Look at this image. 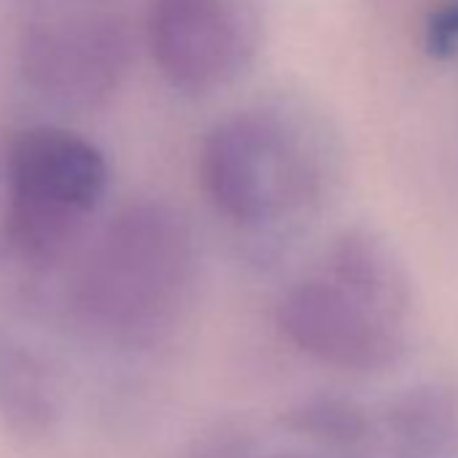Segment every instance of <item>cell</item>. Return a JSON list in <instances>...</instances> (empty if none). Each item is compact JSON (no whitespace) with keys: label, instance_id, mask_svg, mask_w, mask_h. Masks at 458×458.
<instances>
[{"label":"cell","instance_id":"obj_1","mask_svg":"<svg viewBox=\"0 0 458 458\" xmlns=\"http://www.w3.org/2000/svg\"><path fill=\"white\" fill-rule=\"evenodd\" d=\"M194 262V238L181 213L162 202H135L106 224L87 251L71 308L103 343L157 345L189 302Z\"/></svg>","mask_w":458,"mask_h":458},{"label":"cell","instance_id":"obj_2","mask_svg":"<svg viewBox=\"0 0 458 458\" xmlns=\"http://www.w3.org/2000/svg\"><path fill=\"white\" fill-rule=\"evenodd\" d=\"M4 235L30 265L60 259L108 186V162L87 138L60 127L20 132L6 154Z\"/></svg>","mask_w":458,"mask_h":458},{"label":"cell","instance_id":"obj_3","mask_svg":"<svg viewBox=\"0 0 458 458\" xmlns=\"http://www.w3.org/2000/svg\"><path fill=\"white\" fill-rule=\"evenodd\" d=\"M199 178L226 218L267 224L305 199L316 165L294 122L276 111H243L218 122L202 140Z\"/></svg>","mask_w":458,"mask_h":458},{"label":"cell","instance_id":"obj_4","mask_svg":"<svg viewBox=\"0 0 458 458\" xmlns=\"http://www.w3.org/2000/svg\"><path fill=\"white\" fill-rule=\"evenodd\" d=\"M20 57L28 84L41 98L87 111L122 87L132 63V38L119 17L68 14L33 25Z\"/></svg>","mask_w":458,"mask_h":458},{"label":"cell","instance_id":"obj_5","mask_svg":"<svg viewBox=\"0 0 458 458\" xmlns=\"http://www.w3.org/2000/svg\"><path fill=\"white\" fill-rule=\"evenodd\" d=\"M146 38L162 79L183 95L226 87L254 55L241 0H148Z\"/></svg>","mask_w":458,"mask_h":458},{"label":"cell","instance_id":"obj_6","mask_svg":"<svg viewBox=\"0 0 458 458\" xmlns=\"http://www.w3.org/2000/svg\"><path fill=\"white\" fill-rule=\"evenodd\" d=\"M281 332L305 353L353 372H380L399 361L404 337L332 281L294 286L278 308Z\"/></svg>","mask_w":458,"mask_h":458},{"label":"cell","instance_id":"obj_7","mask_svg":"<svg viewBox=\"0 0 458 458\" xmlns=\"http://www.w3.org/2000/svg\"><path fill=\"white\" fill-rule=\"evenodd\" d=\"M332 284L391 324L410 310V278L394 251L367 229L340 235L329 251Z\"/></svg>","mask_w":458,"mask_h":458},{"label":"cell","instance_id":"obj_8","mask_svg":"<svg viewBox=\"0 0 458 458\" xmlns=\"http://www.w3.org/2000/svg\"><path fill=\"white\" fill-rule=\"evenodd\" d=\"M0 418L28 439L44 437L57 420V394L47 364L12 337H0Z\"/></svg>","mask_w":458,"mask_h":458},{"label":"cell","instance_id":"obj_9","mask_svg":"<svg viewBox=\"0 0 458 458\" xmlns=\"http://www.w3.org/2000/svg\"><path fill=\"white\" fill-rule=\"evenodd\" d=\"M399 437L412 445L439 447L450 442L458 431V404L455 399L434 386L410 388L391 410Z\"/></svg>","mask_w":458,"mask_h":458},{"label":"cell","instance_id":"obj_10","mask_svg":"<svg viewBox=\"0 0 458 458\" xmlns=\"http://www.w3.org/2000/svg\"><path fill=\"white\" fill-rule=\"evenodd\" d=\"M289 426L327 442H356L367 434L361 407L345 399H313L289 412Z\"/></svg>","mask_w":458,"mask_h":458},{"label":"cell","instance_id":"obj_11","mask_svg":"<svg viewBox=\"0 0 458 458\" xmlns=\"http://www.w3.org/2000/svg\"><path fill=\"white\" fill-rule=\"evenodd\" d=\"M423 44L434 60H453L458 55V0H447L428 14Z\"/></svg>","mask_w":458,"mask_h":458},{"label":"cell","instance_id":"obj_12","mask_svg":"<svg viewBox=\"0 0 458 458\" xmlns=\"http://www.w3.org/2000/svg\"><path fill=\"white\" fill-rule=\"evenodd\" d=\"M276 458H284V455H276Z\"/></svg>","mask_w":458,"mask_h":458}]
</instances>
